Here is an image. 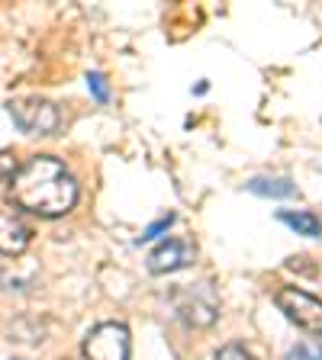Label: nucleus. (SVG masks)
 <instances>
[{
  "instance_id": "1",
  "label": "nucleus",
  "mask_w": 322,
  "mask_h": 360,
  "mask_svg": "<svg viewBox=\"0 0 322 360\" xmlns=\"http://www.w3.org/2000/svg\"><path fill=\"white\" fill-rule=\"evenodd\" d=\"M10 200L32 216L58 219L75 210L78 184L58 158L32 155L10 177Z\"/></svg>"
},
{
  "instance_id": "5",
  "label": "nucleus",
  "mask_w": 322,
  "mask_h": 360,
  "mask_svg": "<svg viewBox=\"0 0 322 360\" xmlns=\"http://www.w3.org/2000/svg\"><path fill=\"white\" fill-rule=\"evenodd\" d=\"M178 312L180 319L187 325H197V328H206V325L216 322V312H219V302L213 296V286L210 283H197L187 286V290L178 292Z\"/></svg>"
},
{
  "instance_id": "3",
  "label": "nucleus",
  "mask_w": 322,
  "mask_h": 360,
  "mask_svg": "<svg viewBox=\"0 0 322 360\" xmlns=\"http://www.w3.org/2000/svg\"><path fill=\"white\" fill-rule=\"evenodd\" d=\"M132 341L123 322H100L84 338V357L87 360H129Z\"/></svg>"
},
{
  "instance_id": "4",
  "label": "nucleus",
  "mask_w": 322,
  "mask_h": 360,
  "mask_svg": "<svg viewBox=\"0 0 322 360\" xmlns=\"http://www.w3.org/2000/svg\"><path fill=\"white\" fill-rule=\"evenodd\" d=\"M10 116L13 122L30 135H52L58 129V106L39 97H26V100H13L10 103Z\"/></svg>"
},
{
  "instance_id": "11",
  "label": "nucleus",
  "mask_w": 322,
  "mask_h": 360,
  "mask_svg": "<svg viewBox=\"0 0 322 360\" xmlns=\"http://www.w3.org/2000/svg\"><path fill=\"white\" fill-rule=\"evenodd\" d=\"M87 87H90V94H94L100 103H106V100H110V87H106V77L104 75H97V71H94V75H87Z\"/></svg>"
},
{
  "instance_id": "9",
  "label": "nucleus",
  "mask_w": 322,
  "mask_h": 360,
  "mask_svg": "<svg viewBox=\"0 0 322 360\" xmlns=\"http://www.w3.org/2000/svg\"><path fill=\"white\" fill-rule=\"evenodd\" d=\"M248 190L258 196H293V184L287 177H255Z\"/></svg>"
},
{
  "instance_id": "6",
  "label": "nucleus",
  "mask_w": 322,
  "mask_h": 360,
  "mask_svg": "<svg viewBox=\"0 0 322 360\" xmlns=\"http://www.w3.org/2000/svg\"><path fill=\"white\" fill-rule=\"evenodd\" d=\"M194 255H197L194 245H187V241H180V238H168L149 255V270L151 274H171V270L187 267L194 261Z\"/></svg>"
},
{
  "instance_id": "14",
  "label": "nucleus",
  "mask_w": 322,
  "mask_h": 360,
  "mask_svg": "<svg viewBox=\"0 0 322 360\" xmlns=\"http://www.w3.org/2000/svg\"><path fill=\"white\" fill-rule=\"evenodd\" d=\"M16 174V161L13 151H0V180H10Z\"/></svg>"
},
{
  "instance_id": "7",
  "label": "nucleus",
  "mask_w": 322,
  "mask_h": 360,
  "mask_svg": "<svg viewBox=\"0 0 322 360\" xmlns=\"http://www.w3.org/2000/svg\"><path fill=\"white\" fill-rule=\"evenodd\" d=\"M30 248V225L13 210H0V255L16 257Z\"/></svg>"
},
{
  "instance_id": "10",
  "label": "nucleus",
  "mask_w": 322,
  "mask_h": 360,
  "mask_svg": "<svg viewBox=\"0 0 322 360\" xmlns=\"http://www.w3.org/2000/svg\"><path fill=\"white\" fill-rule=\"evenodd\" d=\"M287 360H322V338L319 341H303V345H297L287 354Z\"/></svg>"
},
{
  "instance_id": "2",
  "label": "nucleus",
  "mask_w": 322,
  "mask_h": 360,
  "mask_svg": "<svg viewBox=\"0 0 322 360\" xmlns=\"http://www.w3.org/2000/svg\"><path fill=\"white\" fill-rule=\"evenodd\" d=\"M274 302L297 328H303L306 335H322V300H316L313 292L300 286H280Z\"/></svg>"
},
{
  "instance_id": "12",
  "label": "nucleus",
  "mask_w": 322,
  "mask_h": 360,
  "mask_svg": "<svg viewBox=\"0 0 322 360\" xmlns=\"http://www.w3.org/2000/svg\"><path fill=\"white\" fill-rule=\"evenodd\" d=\"M216 360H258V357L252 351H245L242 345H225V347H219Z\"/></svg>"
},
{
  "instance_id": "13",
  "label": "nucleus",
  "mask_w": 322,
  "mask_h": 360,
  "mask_svg": "<svg viewBox=\"0 0 322 360\" xmlns=\"http://www.w3.org/2000/svg\"><path fill=\"white\" fill-rule=\"evenodd\" d=\"M171 222H174V216L168 212L165 219H158L155 225H149V229H145V232H142V241H151V238H158L161 232H168V229H171Z\"/></svg>"
},
{
  "instance_id": "8",
  "label": "nucleus",
  "mask_w": 322,
  "mask_h": 360,
  "mask_svg": "<svg viewBox=\"0 0 322 360\" xmlns=\"http://www.w3.org/2000/svg\"><path fill=\"white\" fill-rule=\"evenodd\" d=\"M278 219L284 225H290L297 235H306V238H316V235H322V219L313 216V212H290V210H284Z\"/></svg>"
}]
</instances>
